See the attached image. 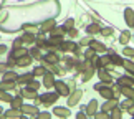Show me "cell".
<instances>
[{"label": "cell", "instance_id": "26", "mask_svg": "<svg viewBox=\"0 0 134 119\" xmlns=\"http://www.w3.org/2000/svg\"><path fill=\"white\" fill-rule=\"evenodd\" d=\"M129 38H131V33H129V32H124V33L121 35V38H119V41H121L122 45H126L127 41H129Z\"/></svg>", "mask_w": 134, "mask_h": 119}, {"label": "cell", "instance_id": "24", "mask_svg": "<svg viewBox=\"0 0 134 119\" xmlns=\"http://www.w3.org/2000/svg\"><path fill=\"white\" fill-rule=\"evenodd\" d=\"M0 99H2V101H7V103H10V101L13 99V98L10 96V94H7V93H5L3 89H0Z\"/></svg>", "mask_w": 134, "mask_h": 119}, {"label": "cell", "instance_id": "34", "mask_svg": "<svg viewBox=\"0 0 134 119\" xmlns=\"http://www.w3.org/2000/svg\"><path fill=\"white\" fill-rule=\"evenodd\" d=\"M98 32H99V27H98V25H90V27H88V33H98Z\"/></svg>", "mask_w": 134, "mask_h": 119}, {"label": "cell", "instance_id": "22", "mask_svg": "<svg viewBox=\"0 0 134 119\" xmlns=\"http://www.w3.org/2000/svg\"><path fill=\"white\" fill-rule=\"evenodd\" d=\"M96 107H98V103L96 101H91L90 104H88V107H86V111L90 112V114H94V111H96Z\"/></svg>", "mask_w": 134, "mask_h": 119}, {"label": "cell", "instance_id": "49", "mask_svg": "<svg viewBox=\"0 0 134 119\" xmlns=\"http://www.w3.org/2000/svg\"><path fill=\"white\" fill-rule=\"evenodd\" d=\"M20 45H22V40H17V41H15V48H18Z\"/></svg>", "mask_w": 134, "mask_h": 119}, {"label": "cell", "instance_id": "3", "mask_svg": "<svg viewBox=\"0 0 134 119\" xmlns=\"http://www.w3.org/2000/svg\"><path fill=\"white\" fill-rule=\"evenodd\" d=\"M43 86L45 88H51V86H53V73H45L43 75Z\"/></svg>", "mask_w": 134, "mask_h": 119}, {"label": "cell", "instance_id": "51", "mask_svg": "<svg viewBox=\"0 0 134 119\" xmlns=\"http://www.w3.org/2000/svg\"><path fill=\"white\" fill-rule=\"evenodd\" d=\"M5 68H7L5 65H0V71H5Z\"/></svg>", "mask_w": 134, "mask_h": 119}, {"label": "cell", "instance_id": "37", "mask_svg": "<svg viewBox=\"0 0 134 119\" xmlns=\"http://www.w3.org/2000/svg\"><path fill=\"white\" fill-rule=\"evenodd\" d=\"M63 28H65V30H71V28H73V20H68V22H65Z\"/></svg>", "mask_w": 134, "mask_h": 119}, {"label": "cell", "instance_id": "52", "mask_svg": "<svg viewBox=\"0 0 134 119\" xmlns=\"http://www.w3.org/2000/svg\"><path fill=\"white\" fill-rule=\"evenodd\" d=\"M131 114H132V116H134V109H131Z\"/></svg>", "mask_w": 134, "mask_h": 119}, {"label": "cell", "instance_id": "40", "mask_svg": "<svg viewBox=\"0 0 134 119\" xmlns=\"http://www.w3.org/2000/svg\"><path fill=\"white\" fill-rule=\"evenodd\" d=\"M103 88H106L104 83H98V84L94 86V89H96V91H99V89H103Z\"/></svg>", "mask_w": 134, "mask_h": 119}, {"label": "cell", "instance_id": "15", "mask_svg": "<svg viewBox=\"0 0 134 119\" xmlns=\"http://www.w3.org/2000/svg\"><path fill=\"white\" fill-rule=\"evenodd\" d=\"M65 51H76V45L73 43V41H66V43H63V46H61Z\"/></svg>", "mask_w": 134, "mask_h": 119}, {"label": "cell", "instance_id": "36", "mask_svg": "<svg viewBox=\"0 0 134 119\" xmlns=\"http://www.w3.org/2000/svg\"><path fill=\"white\" fill-rule=\"evenodd\" d=\"M28 88H32V89H38V88H40V83H37V81H30V83H28Z\"/></svg>", "mask_w": 134, "mask_h": 119}, {"label": "cell", "instance_id": "47", "mask_svg": "<svg viewBox=\"0 0 134 119\" xmlns=\"http://www.w3.org/2000/svg\"><path fill=\"white\" fill-rule=\"evenodd\" d=\"M76 35H78V32H76V30H73V28H71V30H70V37H76Z\"/></svg>", "mask_w": 134, "mask_h": 119}, {"label": "cell", "instance_id": "17", "mask_svg": "<svg viewBox=\"0 0 134 119\" xmlns=\"http://www.w3.org/2000/svg\"><path fill=\"white\" fill-rule=\"evenodd\" d=\"M91 48L94 51H106V46L101 45V43H98V41H91Z\"/></svg>", "mask_w": 134, "mask_h": 119}, {"label": "cell", "instance_id": "4", "mask_svg": "<svg viewBox=\"0 0 134 119\" xmlns=\"http://www.w3.org/2000/svg\"><path fill=\"white\" fill-rule=\"evenodd\" d=\"M53 112H55L58 117H68V116H70V111L66 109V107H55Z\"/></svg>", "mask_w": 134, "mask_h": 119}, {"label": "cell", "instance_id": "7", "mask_svg": "<svg viewBox=\"0 0 134 119\" xmlns=\"http://www.w3.org/2000/svg\"><path fill=\"white\" fill-rule=\"evenodd\" d=\"M30 63H32V58H30L28 55H23V56H20L18 61H17V65L18 66H28Z\"/></svg>", "mask_w": 134, "mask_h": 119}, {"label": "cell", "instance_id": "19", "mask_svg": "<svg viewBox=\"0 0 134 119\" xmlns=\"http://www.w3.org/2000/svg\"><path fill=\"white\" fill-rule=\"evenodd\" d=\"M23 55H27V50L20 48V46H18V48H17V50H15L13 53H12V56H13L15 60H17V58H20V56H23Z\"/></svg>", "mask_w": 134, "mask_h": 119}, {"label": "cell", "instance_id": "30", "mask_svg": "<svg viewBox=\"0 0 134 119\" xmlns=\"http://www.w3.org/2000/svg\"><path fill=\"white\" fill-rule=\"evenodd\" d=\"M122 65L126 66V70L129 71V73L134 75V63H131V61H122Z\"/></svg>", "mask_w": 134, "mask_h": 119}, {"label": "cell", "instance_id": "53", "mask_svg": "<svg viewBox=\"0 0 134 119\" xmlns=\"http://www.w3.org/2000/svg\"><path fill=\"white\" fill-rule=\"evenodd\" d=\"M0 112H3V111H2V107H0Z\"/></svg>", "mask_w": 134, "mask_h": 119}, {"label": "cell", "instance_id": "10", "mask_svg": "<svg viewBox=\"0 0 134 119\" xmlns=\"http://www.w3.org/2000/svg\"><path fill=\"white\" fill-rule=\"evenodd\" d=\"M22 111H23V112H27V114H32V116L38 114V109H37L35 106H22Z\"/></svg>", "mask_w": 134, "mask_h": 119}, {"label": "cell", "instance_id": "27", "mask_svg": "<svg viewBox=\"0 0 134 119\" xmlns=\"http://www.w3.org/2000/svg\"><path fill=\"white\" fill-rule=\"evenodd\" d=\"M12 88H13V83H12V81H3L2 84H0V89H3V91L12 89Z\"/></svg>", "mask_w": 134, "mask_h": 119}, {"label": "cell", "instance_id": "46", "mask_svg": "<svg viewBox=\"0 0 134 119\" xmlns=\"http://www.w3.org/2000/svg\"><path fill=\"white\" fill-rule=\"evenodd\" d=\"M121 116H122L121 111H114V114H113V117H114V119H116V117H121Z\"/></svg>", "mask_w": 134, "mask_h": 119}, {"label": "cell", "instance_id": "23", "mask_svg": "<svg viewBox=\"0 0 134 119\" xmlns=\"http://www.w3.org/2000/svg\"><path fill=\"white\" fill-rule=\"evenodd\" d=\"M33 80V75H25V76H20V78H17L18 83H30Z\"/></svg>", "mask_w": 134, "mask_h": 119}, {"label": "cell", "instance_id": "39", "mask_svg": "<svg viewBox=\"0 0 134 119\" xmlns=\"http://www.w3.org/2000/svg\"><path fill=\"white\" fill-rule=\"evenodd\" d=\"M63 30H65V28H56V30H53V32H51V37H56V35H63Z\"/></svg>", "mask_w": 134, "mask_h": 119}, {"label": "cell", "instance_id": "29", "mask_svg": "<svg viewBox=\"0 0 134 119\" xmlns=\"http://www.w3.org/2000/svg\"><path fill=\"white\" fill-rule=\"evenodd\" d=\"M10 103H12V107H15V109L22 107V99H20V98H15V99H12Z\"/></svg>", "mask_w": 134, "mask_h": 119}, {"label": "cell", "instance_id": "41", "mask_svg": "<svg viewBox=\"0 0 134 119\" xmlns=\"http://www.w3.org/2000/svg\"><path fill=\"white\" fill-rule=\"evenodd\" d=\"M124 55L132 56V55H134V50H131V48H124Z\"/></svg>", "mask_w": 134, "mask_h": 119}, {"label": "cell", "instance_id": "14", "mask_svg": "<svg viewBox=\"0 0 134 119\" xmlns=\"http://www.w3.org/2000/svg\"><path fill=\"white\" fill-rule=\"evenodd\" d=\"M23 96L30 98V99H35V98H37V93H35V89H32V88H27V89H23Z\"/></svg>", "mask_w": 134, "mask_h": 119}, {"label": "cell", "instance_id": "50", "mask_svg": "<svg viewBox=\"0 0 134 119\" xmlns=\"http://www.w3.org/2000/svg\"><path fill=\"white\" fill-rule=\"evenodd\" d=\"M5 50H7L5 46H0V55H2V53H5Z\"/></svg>", "mask_w": 134, "mask_h": 119}, {"label": "cell", "instance_id": "13", "mask_svg": "<svg viewBox=\"0 0 134 119\" xmlns=\"http://www.w3.org/2000/svg\"><path fill=\"white\" fill-rule=\"evenodd\" d=\"M109 63H111V56H103V58L98 60V66H99V68H103V66H108Z\"/></svg>", "mask_w": 134, "mask_h": 119}, {"label": "cell", "instance_id": "12", "mask_svg": "<svg viewBox=\"0 0 134 119\" xmlns=\"http://www.w3.org/2000/svg\"><path fill=\"white\" fill-rule=\"evenodd\" d=\"M121 93H122L124 96H127V98H131V99H134V89H132V88L124 86V88H121Z\"/></svg>", "mask_w": 134, "mask_h": 119}, {"label": "cell", "instance_id": "38", "mask_svg": "<svg viewBox=\"0 0 134 119\" xmlns=\"http://www.w3.org/2000/svg\"><path fill=\"white\" fill-rule=\"evenodd\" d=\"M25 32H32V33H35V32H37V28H35L33 27V25H25Z\"/></svg>", "mask_w": 134, "mask_h": 119}, {"label": "cell", "instance_id": "25", "mask_svg": "<svg viewBox=\"0 0 134 119\" xmlns=\"http://www.w3.org/2000/svg\"><path fill=\"white\" fill-rule=\"evenodd\" d=\"M45 61H48V63H56V61H58V56L55 53H50V55L45 56Z\"/></svg>", "mask_w": 134, "mask_h": 119}, {"label": "cell", "instance_id": "48", "mask_svg": "<svg viewBox=\"0 0 134 119\" xmlns=\"http://www.w3.org/2000/svg\"><path fill=\"white\" fill-rule=\"evenodd\" d=\"M90 41H91L90 38H85V40H81V45H88V43H90Z\"/></svg>", "mask_w": 134, "mask_h": 119}, {"label": "cell", "instance_id": "1", "mask_svg": "<svg viewBox=\"0 0 134 119\" xmlns=\"http://www.w3.org/2000/svg\"><path fill=\"white\" fill-rule=\"evenodd\" d=\"M40 99H42L43 104H53V103L58 99V93H48V94H43V96H40Z\"/></svg>", "mask_w": 134, "mask_h": 119}, {"label": "cell", "instance_id": "42", "mask_svg": "<svg viewBox=\"0 0 134 119\" xmlns=\"http://www.w3.org/2000/svg\"><path fill=\"white\" fill-rule=\"evenodd\" d=\"M32 56H35V58H40V50H32Z\"/></svg>", "mask_w": 134, "mask_h": 119}, {"label": "cell", "instance_id": "20", "mask_svg": "<svg viewBox=\"0 0 134 119\" xmlns=\"http://www.w3.org/2000/svg\"><path fill=\"white\" fill-rule=\"evenodd\" d=\"M119 84L121 86H132L134 84V80L132 78H121L119 80Z\"/></svg>", "mask_w": 134, "mask_h": 119}, {"label": "cell", "instance_id": "32", "mask_svg": "<svg viewBox=\"0 0 134 119\" xmlns=\"http://www.w3.org/2000/svg\"><path fill=\"white\" fill-rule=\"evenodd\" d=\"M45 73H46V70L40 66V68H35V71H33V76H43Z\"/></svg>", "mask_w": 134, "mask_h": 119}, {"label": "cell", "instance_id": "45", "mask_svg": "<svg viewBox=\"0 0 134 119\" xmlns=\"http://www.w3.org/2000/svg\"><path fill=\"white\" fill-rule=\"evenodd\" d=\"M111 32H113L111 28H104V30H103V35H111Z\"/></svg>", "mask_w": 134, "mask_h": 119}, {"label": "cell", "instance_id": "16", "mask_svg": "<svg viewBox=\"0 0 134 119\" xmlns=\"http://www.w3.org/2000/svg\"><path fill=\"white\" fill-rule=\"evenodd\" d=\"M20 116H22V114H20V111H17L15 107H12L8 112H5V114H3V117H20Z\"/></svg>", "mask_w": 134, "mask_h": 119}, {"label": "cell", "instance_id": "9", "mask_svg": "<svg viewBox=\"0 0 134 119\" xmlns=\"http://www.w3.org/2000/svg\"><path fill=\"white\" fill-rule=\"evenodd\" d=\"M101 93V96L103 98H106V99H111V98H114V93H113V89H109V88H103V89H99Z\"/></svg>", "mask_w": 134, "mask_h": 119}, {"label": "cell", "instance_id": "21", "mask_svg": "<svg viewBox=\"0 0 134 119\" xmlns=\"http://www.w3.org/2000/svg\"><path fill=\"white\" fill-rule=\"evenodd\" d=\"M3 80L5 81H15V80H17V75L12 73V71H7V73L3 75Z\"/></svg>", "mask_w": 134, "mask_h": 119}, {"label": "cell", "instance_id": "11", "mask_svg": "<svg viewBox=\"0 0 134 119\" xmlns=\"http://www.w3.org/2000/svg\"><path fill=\"white\" fill-rule=\"evenodd\" d=\"M90 68H93L91 60H85L83 63H80V65H78V70H80V71H86V70H90Z\"/></svg>", "mask_w": 134, "mask_h": 119}, {"label": "cell", "instance_id": "28", "mask_svg": "<svg viewBox=\"0 0 134 119\" xmlns=\"http://www.w3.org/2000/svg\"><path fill=\"white\" fill-rule=\"evenodd\" d=\"M99 78H101L103 81H106V83H111V81H113V78L106 73V71H99Z\"/></svg>", "mask_w": 134, "mask_h": 119}, {"label": "cell", "instance_id": "33", "mask_svg": "<svg viewBox=\"0 0 134 119\" xmlns=\"http://www.w3.org/2000/svg\"><path fill=\"white\" fill-rule=\"evenodd\" d=\"M111 61H113L114 65H119V66L122 65V60H121V58H119L118 55H113V56H111Z\"/></svg>", "mask_w": 134, "mask_h": 119}, {"label": "cell", "instance_id": "31", "mask_svg": "<svg viewBox=\"0 0 134 119\" xmlns=\"http://www.w3.org/2000/svg\"><path fill=\"white\" fill-rule=\"evenodd\" d=\"M22 41H27V43H33L35 38H33V35H32V33H27V35H23Z\"/></svg>", "mask_w": 134, "mask_h": 119}, {"label": "cell", "instance_id": "8", "mask_svg": "<svg viewBox=\"0 0 134 119\" xmlns=\"http://www.w3.org/2000/svg\"><path fill=\"white\" fill-rule=\"evenodd\" d=\"M81 99V91H75L73 94H71V98H70V101H68V104L70 106H75L76 103H78Z\"/></svg>", "mask_w": 134, "mask_h": 119}, {"label": "cell", "instance_id": "43", "mask_svg": "<svg viewBox=\"0 0 134 119\" xmlns=\"http://www.w3.org/2000/svg\"><path fill=\"white\" fill-rule=\"evenodd\" d=\"M38 116L42 117V119H48V117H50V114H48V112H38Z\"/></svg>", "mask_w": 134, "mask_h": 119}, {"label": "cell", "instance_id": "2", "mask_svg": "<svg viewBox=\"0 0 134 119\" xmlns=\"http://www.w3.org/2000/svg\"><path fill=\"white\" fill-rule=\"evenodd\" d=\"M55 88H56V93L61 96H68L70 94V88H66V84L63 81H56L55 83Z\"/></svg>", "mask_w": 134, "mask_h": 119}, {"label": "cell", "instance_id": "6", "mask_svg": "<svg viewBox=\"0 0 134 119\" xmlns=\"http://www.w3.org/2000/svg\"><path fill=\"white\" fill-rule=\"evenodd\" d=\"M118 104V99H114V98H111V99H108V103L104 106H103V111H106V112H109L113 107H114Z\"/></svg>", "mask_w": 134, "mask_h": 119}, {"label": "cell", "instance_id": "44", "mask_svg": "<svg viewBox=\"0 0 134 119\" xmlns=\"http://www.w3.org/2000/svg\"><path fill=\"white\" fill-rule=\"evenodd\" d=\"M96 117L98 119H104V117H108V114H106V111H104V112H101V114H96Z\"/></svg>", "mask_w": 134, "mask_h": 119}, {"label": "cell", "instance_id": "35", "mask_svg": "<svg viewBox=\"0 0 134 119\" xmlns=\"http://www.w3.org/2000/svg\"><path fill=\"white\" fill-rule=\"evenodd\" d=\"M93 56H94V50H93V48H90V50L85 53V58H86V60H91Z\"/></svg>", "mask_w": 134, "mask_h": 119}, {"label": "cell", "instance_id": "5", "mask_svg": "<svg viewBox=\"0 0 134 119\" xmlns=\"http://www.w3.org/2000/svg\"><path fill=\"white\" fill-rule=\"evenodd\" d=\"M124 15H126V23L129 25V27H132V25H134V12L131 8H126Z\"/></svg>", "mask_w": 134, "mask_h": 119}, {"label": "cell", "instance_id": "18", "mask_svg": "<svg viewBox=\"0 0 134 119\" xmlns=\"http://www.w3.org/2000/svg\"><path fill=\"white\" fill-rule=\"evenodd\" d=\"M51 28H55V20H48V22H45L42 25V30H43V32H48V30H51Z\"/></svg>", "mask_w": 134, "mask_h": 119}]
</instances>
